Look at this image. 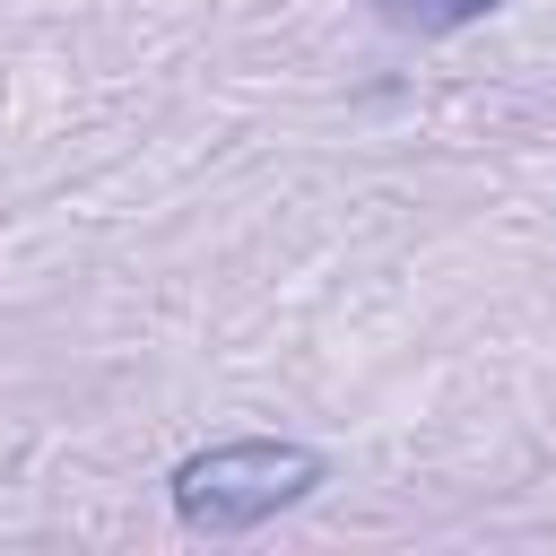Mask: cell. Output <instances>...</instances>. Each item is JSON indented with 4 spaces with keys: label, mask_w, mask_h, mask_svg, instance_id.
Masks as SVG:
<instances>
[{
    "label": "cell",
    "mask_w": 556,
    "mask_h": 556,
    "mask_svg": "<svg viewBox=\"0 0 556 556\" xmlns=\"http://www.w3.org/2000/svg\"><path fill=\"white\" fill-rule=\"evenodd\" d=\"M330 478V460L313 443H269V434H243V443H208L191 460H174V521L200 530V539H235V530H261L278 513H295L313 486Z\"/></svg>",
    "instance_id": "6da1fadb"
},
{
    "label": "cell",
    "mask_w": 556,
    "mask_h": 556,
    "mask_svg": "<svg viewBox=\"0 0 556 556\" xmlns=\"http://www.w3.org/2000/svg\"><path fill=\"white\" fill-rule=\"evenodd\" d=\"M495 9L504 0H374V17L400 26V35H460V26L495 17Z\"/></svg>",
    "instance_id": "7a4b0ae2"
}]
</instances>
